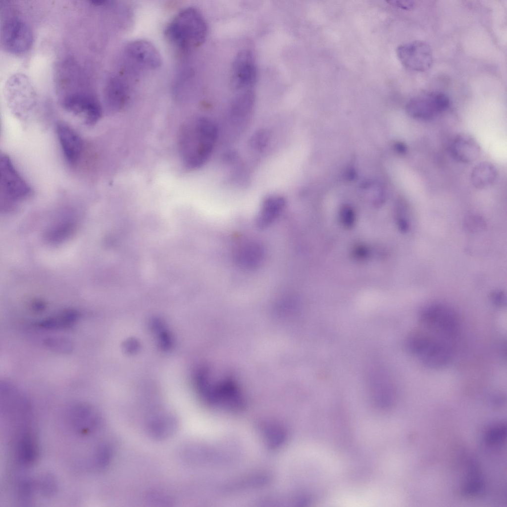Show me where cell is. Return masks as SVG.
Returning <instances> with one entry per match:
<instances>
[{
  "mask_svg": "<svg viewBox=\"0 0 507 507\" xmlns=\"http://www.w3.org/2000/svg\"><path fill=\"white\" fill-rule=\"evenodd\" d=\"M217 135L216 125L206 118L182 125L178 136V148L185 166L192 170L204 165L211 155Z\"/></svg>",
  "mask_w": 507,
  "mask_h": 507,
  "instance_id": "1",
  "label": "cell"
},
{
  "mask_svg": "<svg viewBox=\"0 0 507 507\" xmlns=\"http://www.w3.org/2000/svg\"><path fill=\"white\" fill-rule=\"evenodd\" d=\"M208 33L207 23L196 8L189 7L180 11L170 22L165 30L167 39L183 51L202 45Z\"/></svg>",
  "mask_w": 507,
  "mask_h": 507,
  "instance_id": "2",
  "label": "cell"
},
{
  "mask_svg": "<svg viewBox=\"0 0 507 507\" xmlns=\"http://www.w3.org/2000/svg\"><path fill=\"white\" fill-rule=\"evenodd\" d=\"M198 386L203 397L208 402L233 408L241 407L243 399L237 383L227 376L209 379L208 373L203 371L198 374Z\"/></svg>",
  "mask_w": 507,
  "mask_h": 507,
  "instance_id": "3",
  "label": "cell"
},
{
  "mask_svg": "<svg viewBox=\"0 0 507 507\" xmlns=\"http://www.w3.org/2000/svg\"><path fill=\"white\" fill-rule=\"evenodd\" d=\"M420 323L430 333L449 341L457 335L458 318L456 312L447 305L435 303L422 309Z\"/></svg>",
  "mask_w": 507,
  "mask_h": 507,
  "instance_id": "4",
  "label": "cell"
},
{
  "mask_svg": "<svg viewBox=\"0 0 507 507\" xmlns=\"http://www.w3.org/2000/svg\"><path fill=\"white\" fill-rule=\"evenodd\" d=\"M1 45L8 52L16 55L28 51L33 44V36L29 26L22 20L14 17L6 20L1 26Z\"/></svg>",
  "mask_w": 507,
  "mask_h": 507,
  "instance_id": "5",
  "label": "cell"
},
{
  "mask_svg": "<svg viewBox=\"0 0 507 507\" xmlns=\"http://www.w3.org/2000/svg\"><path fill=\"white\" fill-rule=\"evenodd\" d=\"M63 108L68 112L81 118L88 125H95L101 119L102 107L94 95L86 92L66 95L62 101Z\"/></svg>",
  "mask_w": 507,
  "mask_h": 507,
  "instance_id": "6",
  "label": "cell"
},
{
  "mask_svg": "<svg viewBox=\"0 0 507 507\" xmlns=\"http://www.w3.org/2000/svg\"><path fill=\"white\" fill-rule=\"evenodd\" d=\"M450 103L447 95L441 92H429L411 99L406 105V110L411 117L427 121L446 110Z\"/></svg>",
  "mask_w": 507,
  "mask_h": 507,
  "instance_id": "7",
  "label": "cell"
},
{
  "mask_svg": "<svg viewBox=\"0 0 507 507\" xmlns=\"http://www.w3.org/2000/svg\"><path fill=\"white\" fill-rule=\"evenodd\" d=\"M0 168L1 195L4 199L16 201L31 195L30 187L17 172L6 154L0 155Z\"/></svg>",
  "mask_w": 507,
  "mask_h": 507,
  "instance_id": "8",
  "label": "cell"
},
{
  "mask_svg": "<svg viewBox=\"0 0 507 507\" xmlns=\"http://www.w3.org/2000/svg\"><path fill=\"white\" fill-rule=\"evenodd\" d=\"M452 355L450 341L428 332L426 338L415 356L425 366L439 368L446 366L450 361Z\"/></svg>",
  "mask_w": 507,
  "mask_h": 507,
  "instance_id": "9",
  "label": "cell"
},
{
  "mask_svg": "<svg viewBox=\"0 0 507 507\" xmlns=\"http://www.w3.org/2000/svg\"><path fill=\"white\" fill-rule=\"evenodd\" d=\"M398 56L406 68L416 71L429 69L433 62L430 46L421 41H414L400 45L397 49Z\"/></svg>",
  "mask_w": 507,
  "mask_h": 507,
  "instance_id": "10",
  "label": "cell"
},
{
  "mask_svg": "<svg viewBox=\"0 0 507 507\" xmlns=\"http://www.w3.org/2000/svg\"><path fill=\"white\" fill-rule=\"evenodd\" d=\"M257 67L254 57L249 50L239 51L234 57L231 69V84L237 90H251L256 83Z\"/></svg>",
  "mask_w": 507,
  "mask_h": 507,
  "instance_id": "11",
  "label": "cell"
},
{
  "mask_svg": "<svg viewBox=\"0 0 507 507\" xmlns=\"http://www.w3.org/2000/svg\"><path fill=\"white\" fill-rule=\"evenodd\" d=\"M36 93L30 79L22 74L12 75L5 85V96L12 106H32L36 101Z\"/></svg>",
  "mask_w": 507,
  "mask_h": 507,
  "instance_id": "12",
  "label": "cell"
},
{
  "mask_svg": "<svg viewBox=\"0 0 507 507\" xmlns=\"http://www.w3.org/2000/svg\"><path fill=\"white\" fill-rule=\"evenodd\" d=\"M128 57L138 66L153 70L162 63L160 54L156 48L148 41L139 40L129 43L125 48Z\"/></svg>",
  "mask_w": 507,
  "mask_h": 507,
  "instance_id": "13",
  "label": "cell"
},
{
  "mask_svg": "<svg viewBox=\"0 0 507 507\" xmlns=\"http://www.w3.org/2000/svg\"><path fill=\"white\" fill-rule=\"evenodd\" d=\"M56 131L66 161L69 165H75L83 152L82 139L73 129L63 123L57 124Z\"/></svg>",
  "mask_w": 507,
  "mask_h": 507,
  "instance_id": "14",
  "label": "cell"
},
{
  "mask_svg": "<svg viewBox=\"0 0 507 507\" xmlns=\"http://www.w3.org/2000/svg\"><path fill=\"white\" fill-rule=\"evenodd\" d=\"M71 426L78 432L88 434L95 431L100 424L98 414L91 406L83 404H76L68 413Z\"/></svg>",
  "mask_w": 507,
  "mask_h": 507,
  "instance_id": "15",
  "label": "cell"
},
{
  "mask_svg": "<svg viewBox=\"0 0 507 507\" xmlns=\"http://www.w3.org/2000/svg\"><path fill=\"white\" fill-rule=\"evenodd\" d=\"M453 157L461 162L468 163L476 160L480 152L477 141L471 136L460 134L455 137L450 146Z\"/></svg>",
  "mask_w": 507,
  "mask_h": 507,
  "instance_id": "16",
  "label": "cell"
},
{
  "mask_svg": "<svg viewBox=\"0 0 507 507\" xmlns=\"http://www.w3.org/2000/svg\"><path fill=\"white\" fill-rule=\"evenodd\" d=\"M104 96L107 106L113 111L123 108L129 99V90L126 83L117 76L111 77L105 88Z\"/></svg>",
  "mask_w": 507,
  "mask_h": 507,
  "instance_id": "17",
  "label": "cell"
},
{
  "mask_svg": "<svg viewBox=\"0 0 507 507\" xmlns=\"http://www.w3.org/2000/svg\"><path fill=\"white\" fill-rule=\"evenodd\" d=\"M264 257V251L255 242H247L239 245L235 252V260L244 269H253L260 264Z\"/></svg>",
  "mask_w": 507,
  "mask_h": 507,
  "instance_id": "18",
  "label": "cell"
},
{
  "mask_svg": "<svg viewBox=\"0 0 507 507\" xmlns=\"http://www.w3.org/2000/svg\"><path fill=\"white\" fill-rule=\"evenodd\" d=\"M254 100V94L251 89L243 91L237 95L233 100L230 107L232 121L238 124L246 121L253 111Z\"/></svg>",
  "mask_w": 507,
  "mask_h": 507,
  "instance_id": "19",
  "label": "cell"
},
{
  "mask_svg": "<svg viewBox=\"0 0 507 507\" xmlns=\"http://www.w3.org/2000/svg\"><path fill=\"white\" fill-rule=\"evenodd\" d=\"M286 204L285 199L278 195L267 197L263 202L257 216V224L261 228L268 226L279 216Z\"/></svg>",
  "mask_w": 507,
  "mask_h": 507,
  "instance_id": "20",
  "label": "cell"
},
{
  "mask_svg": "<svg viewBox=\"0 0 507 507\" xmlns=\"http://www.w3.org/2000/svg\"><path fill=\"white\" fill-rule=\"evenodd\" d=\"M15 448L16 458L20 465L29 466L35 462L38 456V448L35 439L30 433L21 434Z\"/></svg>",
  "mask_w": 507,
  "mask_h": 507,
  "instance_id": "21",
  "label": "cell"
},
{
  "mask_svg": "<svg viewBox=\"0 0 507 507\" xmlns=\"http://www.w3.org/2000/svg\"><path fill=\"white\" fill-rule=\"evenodd\" d=\"M384 371L373 369L369 373V384L375 397L381 402H391L394 395V389L391 381Z\"/></svg>",
  "mask_w": 507,
  "mask_h": 507,
  "instance_id": "22",
  "label": "cell"
},
{
  "mask_svg": "<svg viewBox=\"0 0 507 507\" xmlns=\"http://www.w3.org/2000/svg\"><path fill=\"white\" fill-rule=\"evenodd\" d=\"M175 416L171 414H162L154 418L150 423L149 432L157 439H164L172 435L177 428Z\"/></svg>",
  "mask_w": 507,
  "mask_h": 507,
  "instance_id": "23",
  "label": "cell"
},
{
  "mask_svg": "<svg viewBox=\"0 0 507 507\" xmlns=\"http://www.w3.org/2000/svg\"><path fill=\"white\" fill-rule=\"evenodd\" d=\"M79 313L73 309L63 310L47 317L38 323L40 327L47 330H61L73 326L79 318Z\"/></svg>",
  "mask_w": 507,
  "mask_h": 507,
  "instance_id": "24",
  "label": "cell"
},
{
  "mask_svg": "<svg viewBox=\"0 0 507 507\" xmlns=\"http://www.w3.org/2000/svg\"><path fill=\"white\" fill-rule=\"evenodd\" d=\"M496 168L491 163L482 162L475 166L470 174L472 185L478 189H484L492 185L497 177Z\"/></svg>",
  "mask_w": 507,
  "mask_h": 507,
  "instance_id": "25",
  "label": "cell"
},
{
  "mask_svg": "<svg viewBox=\"0 0 507 507\" xmlns=\"http://www.w3.org/2000/svg\"><path fill=\"white\" fill-rule=\"evenodd\" d=\"M484 487V481L477 463L470 461L468 465V474L462 489V494L466 496H475L480 494Z\"/></svg>",
  "mask_w": 507,
  "mask_h": 507,
  "instance_id": "26",
  "label": "cell"
},
{
  "mask_svg": "<svg viewBox=\"0 0 507 507\" xmlns=\"http://www.w3.org/2000/svg\"><path fill=\"white\" fill-rule=\"evenodd\" d=\"M43 344L48 350L61 354H69L74 349L72 342L64 337H49L44 340Z\"/></svg>",
  "mask_w": 507,
  "mask_h": 507,
  "instance_id": "27",
  "label": "cell"
},
{
  "mask_svg": "<svg viewBox=\"0 0 507 507\" xmlns=\"http://www.w3.org/2000/svg\"><path fill=\"white\" fill-rule=\"evenodd\" d=\"M506 425L503 423L497 424L486 432L485 441L490 445H496L502 443L506 438Z\"/></svg>",
  "mask_w": 507,
  "mask_h": 507,
  "instance_id": "28",
  "label": "cell"
},
{
  "mask_svg": "<svg viewBox=\"0 0 507 507\" xmlns=\"http://www.w3.org/2000/svg\"><path fill=\"white\" fill-rule=\"evenodd\" d=\"M38 487L42 493L49 496L53 495L56 490V483L54 478L50 474L42 475L38 481Z\"/></svg>",
  "mask_w": 507,
  "mask_h": 507,
  "instance_id": "29",
  "label": "cell"
},
{
  "mask_svg": "<svg viewBox=\"0 0 507 507\" xmlns=\"http://www.w3.org/2000/svg\"><path fill=\"white\" fill-rule=\"evenodd\" d=\"M33 485L30 480L25 479L19 482L17 486V496L23 502L30 499L33 492Z\"/></svg>",
  "mask_w": 507,
  "mask_h": 507,
  "instance_id": "30",
  "label": "cell"
},
{
  "mask_svg": "<svg viewBox=\"0 0 507 507\" xmlns=\"http://www.w3.org/2000/svg\"><path fill=\"white\" fill-rule=\"evenodd\" d=\"M269 140V134L266 130H260L254 134L251 140L252 147L261 151L267 145Z\"/></svg>",
  "mask_w": 507,
  "mask_h": 507,
  "instance_id": "31",
  "label": "cell"
},
{
  "mask_svg": "<svg viewBox=\"0 0 507 507\" xmlns=\"http://www.w3.org/2000/svg\"><path fill=\"white\" fill-rule=\"evenodd\" d=\"M111 452L110 448L106 445H103L99 449L96 455V462L99 467L106 466L111 458Z\"/></svg>",
  "mask_w": 507,
  "mask_h": 507,
  "instance_id": "32",
  "label": "cell"
},
{
  "mask_svg": "<svg viewBox=\"0 0 507 507\" xmlns=\"http://www.w3.org/2000/svg\"><path fill=\"white\" fill-rule=\"evenodd\" d=\"M389 2L396 7L407 10L412 9L414 6V3L412 1L392 0Z\"/></svg>",
  "mask_w": 507,
  "mask_h": 507,
  "instance_id": "33",
  "label": "cell"
},
{
  "mask_svg": "<svg viewBox=\"0 0 507 507\" xmlns=\"http://www.w3.org/2000/svg\"><path fill=\"white\" fill-rule=\"evenodd\" d=\"M395 150L400 153H404L406 152L407 147L405 144L402 142H397L395 144Z\"/></svg>",
  "mask_w": 507,
  "mask_h": 507,
  "instance_id": "34",
  "label": "cell"
}]
</instances>
